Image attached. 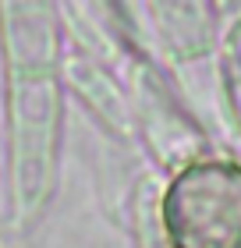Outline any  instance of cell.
<instances>
[{
	"instance_id": "obj_1",
	"label": "cell",
	"mask_w": 241,
	"mask_h": 248,
	"mask_svg": "<svg viewBox=\"0 0 241 248\" xmlns=\"http://www.w3.org/2000/svg\"><path fill=\"white\" fill-rule=\"evenodd\" d=\"M163 227L174 248H241V167L192 163L167 188Z\"/></svg>"
}]
</instances>
